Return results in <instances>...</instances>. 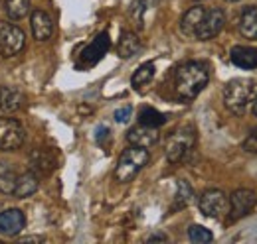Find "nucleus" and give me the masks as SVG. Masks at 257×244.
Here are the masks:
<instances>
[{"instance_id": "obj_6", "label": "nucleus", "mask_w": 257, "mask_h": 244, "mask_svg": "<svg viewBox=\"0 0 257 244\" xmlns=\"http://www.w3.org/2000/svg\"><path fill=\"white\" fill-rule=\"evenodd\" d=\"M198 207L208 218H222L224 214L229 213V197L222 189H208L200 195Z\"/></svg>"}, {"instance_id": "obj_18", "label": "nucleus", "mask_w": 257, "mask_h": 244, "mask_svg": "<svg viewBox=\"0 0 257 244\" xmlns=\"http://www.w3.org/2000/svg\"><path fill=\"white\" fill-rule=\"evenodd\" d=\"M239 32L247 40H257V6H247L239 18Z\"/></svg>"}, {"instance_id": "obj_27", "label": "nucleus", "mask_w": 257, "mask_h": 244, "mask_svg": "<svg viewBox=\"0 0 257 244\" xmlns=\"http://www.w3.org/2000/svg\"><path fill=\"white\" fill-rule=\"evenodd\" d=\"M153 4H155V0H135V2H133V6H131V14H133V18L139 22V26H141V22H143L147 10L153 8Z\"/></svg>"}, {"instance_id": "obj_20", "label": "nucleus", "mask_w": 257, "mask_h": 244, "mask_svg": "<svg viewBox=\"0 0 257 244\" xmlns=\"http://www.w3.org/2000/svg\"><path fill=\"white\" fill-rule=\"evenodd\" d=\"M30 166H32V172L50 174V172L54 170L56 162H54L52 154L48 152V150H40V148H36V150L32 152V156H30Z\"/></svg>"}, {"instance_id": "obj_10", "label": "nucleus", "mask_w": 257, "mask_h": 244, "mask_svg": "<svg viewBox=\"0 0 257 244\" xmlns=\"http://www.w3.org/2000/svg\"><path fill=\"white\" fill-rule=\"evenodd\" d=\"M255 207V193L251 189H237L229 197V213L231 218H241L251 213Z\"/></svg>"}, {"instance_id": "obj_23", "label": "nucleus", "mask_w": 257, "mask_h": 244, "mask_svg": "<svg viewBox=\"0 0 257 244\" xmlns=\"http://www.w3.org/2000/svg\"><path fill=\"white\" fill-rule=\"evenodd\" d=\"M192 201H194V191H192V187H190V183L180 180V182H178V187H176V197H174L172 209H174V211H176V209H184V207H188Z\"/></svg>"}, {"instance_id": "obj_28", "label": "nucleus", "mask_w": 257, "mask_h": 244, "mask_svg": "<svg viewBox=\"0 0 257 244\" xmlns=\"http://www.w3.org/2000/svg\"><path fill=\"white\" fill-rule=\"evenodd\" d=\"M243 150L249 154H257V128L255 130H251L249 136L245 138V142H243Z\"/></svg>"}, {"instance_id": "obj_22", "label": "nucleus", "mask_w": 257, "mask_h": 244, "mask_svg": "<svg viewBox=\"0 0 257 244\" xmlns=\"http://www.w3.org/2000/svg\"><path fill=\"white\" fill-rule=\"evenodd\" d=\"M153 77H155V63H143L135 73H133V79H131V83H133V87L135 89H143L145 85H149L151 81H153Z\"/></svg>"}, {"instance_id": "obj_9", "label": "nucleus", "mask_w": 257, "mask_h": 244, "mask_svg": "<svg viewBox=\"0 0 257 244\" xmlns=\"http://www.w3.org/2000/svg\"><path fill=\"white\" fill-rule=\"evenodd\" d=\"M109 48H111V38H109L107 32H101L95 40L81 52L77 67H93L97 61L109 52Z\"/></svg>"}, {"instance_id": "obj_34", "label": "nucleus", "mask_w": 257, "mask_h": 244, "mask_svg": "<svg viewBox=\"0 0 257 244\" xmlns=\"http://www.w3.org/2000/svg\"><path fill=\"white\" fill-rule=\"evenodd\" d=\"M225 2H239V0H225Z\"/></svg>"}, {"instance_id": "obj_29", "label": "nucleus", "mask_w": 257, "mask_h": 244, "mask_svg": "<svg viewBox=\"0 0 257 244\" xmlns=\"http://www.w3.org/2000/svg\"><path fill=\"white\" fill-rule=\"evenodd\" d=\"M131 114H133V106H123V108H119L115 112V120L123 124V122H127L131 118Z\"/></svg>"}, {"instance_id": "obj_15", "label": "nucleus", "mask_w": 257, "mask_h": 244, "mask_svg": "<svg viewBox=\"0 0 257 244\" xmlns=\"http://www.w3.org/2000/svg\"><path fill=\"white\" fill-rule=\"evenodd\" d=\"M231 63L239 69H255L257 67V50L247 46H235L229 52Z\"/></svg>"}, {"instance_id": "obj_26", "label": "nucleus", "mask_w": 257, "mask_h": 244, "mask_svg": "<svg viewBox=\"0 0 257 244\" xmlns=\"http://www.w3.org/2000/svg\"><path fill=\"white\" fill-rule=\"evenodd\" d=\"M188 238H190L194 244H206L214 240V234H212L208 228H204V226H200V224H194V226L188 228Z\"/></svg>"}, {"instance_id": "obj_11", "label": "nucleus", "mask_w": 257, "mask_h": 244, "mask_svg": "<svg viewBox=\"0 0 257 244\" xmlns=\"http://www.w3.org/2000/svg\"><path fill=\"white\" fill-rule=\"evenodd\" d=\"M26 226V214L20 209H6L0 213V234L18 236Z\"/></svg>"}, {"instance_id": "obj_12", "label": "nucleus", "mask_w": 257, "mask_h": 244, "mask_svg": "<svg viewBox=\"0 0 257 244\" xmlns=\"http://www.w3.org/2000/svg\"><path fill=\"white\" fill-rule=\"evenodd\" d=\"M159 130L153 128V126H145V124H139V126H133L127 132V140L131 146H139V148H153L157 142H159Z\"/></svg>"}, {"instance_id": "obj_30", "label": "nucleus", "mask_w": 257, "mask_h": 244, "mask_svg": "<svg viewBox=\"0 0 257 244\" xmlns=\"http://www.w3.org/2000/svg\"><path fill=\"white\" fill-rule=\"evenodd\" d=\"M109 134H111V132H109V128H105V126H99V128H97V142H99V144H103V138H107V136H109Z\"/></svg>"}, {"instance_id": "obj_2", "label": "nucleus", "mask_w": 257, "mask_h": 244, "mask_svg": "<svg viewBox=\"0 0 257 244\" xmlns=\"http://www.w3.org/2000/svg\"><path fill=\"white\" fill-rule=\"evenodd\" d=\"M257 98V83L251 79L239 77L231 79L224 87V104L225 108L237 116L245 114L247 108L253 104Z\"/></svg>"}, {"instance_id": "obj_8", "label": "nucleus", "mask_w": 257, "mask_h": 244, "mask_svg": "<svg viewBox=\"0 0 257 244\" xmlns=\"http://www.w3.org/2000/svg\"><path fill=\"white\" fill-rule=\"evenodd\" d=\"M225 14L220 8H206V14L202 18V22L198 24L194 38L200 42H208L212 38H216L220 32L224 30Z\"/></svg>"}, {"instance_id": "obj_17", "label": "nucleus", "mask_w": 257, "mask_h": 244, "mask_svg": "<svg viewBox=\"0 0 257 244\" xmlns=\"http://www.w3.org/2000/svg\"><path fill=\"white\" fill-rule=\"evenodd\" d=\"M204 14H206V8L200 6V4L188 8V12H184V16H182V20H180V30H182V34L188 36V38H194L196 28H198V24L202 22Z\"/></svg>"}, {"instance_id": "obj_5", "label": "nucleus", "mask_w": 257, "mask_h": 244, "mask_svg": "<svg viewBox=\"0 0 257 244\" xmlns=\"http://www.w3.org/2000/svg\"><path fill=\"white\" fill-rule=\"evenodd\" d=\"M26 46V34L18 26L0 20V56L2 58H14L18 56Z\"/></svg>"}, {"instance_id": "obj_31", "label": "nucleus", "mask_w": 257, "mask_h": 244, "mask_svg": "<svg viewBox=\"0 0 257 244\" xmlns=\"http://www.w3.org/2000/svg\"><path fill=\"white\" fill-rule=\"evenodd\" d=\"M22 240H24V242H30V240H36V242H40L42 238H40V236H24Z\"/></svg>"}, {"instance_id": "obj_19", "label": "nucleus", "mask_w": 257, "mask_h": 244, "mask_svg": "<svg viewBox=\"0 0 257 244\" xmlns=\"http://www.w3.org/2000/svg\"><path fill=\"white\" fill-rule=\"evenodd\" d=\"M141 50V40L135 32H123L121 40H119V46H117V54L119 58L123 60H131L137 52Z\"/></svg>"}, {"instance_id": "obj_24", "label": "nucleus", "mask_w": 257, "mask_h": 244, "mask_svg": "<svg viewBox=\"0 0 257 244\" xmlns=\"http://www.w3.org/2000/svg\"><path fill=\"white\" fill-rule=\"evenodd\" d=\"M16 180H18L16 172L8 164H0V193L12 195L16 187Z\"/></svg>"}, {"instance_id": "obj_16", "label": "nucleus", "mask_w": 257, "mask_h": 244, "mask_svg": "<svg viewBox=\"0 0 257 244\" xmlns=\"http://www.w3.org/2000/svg\"><path fill=\"white\" fill-rule=\"evenodd\" d=\"M38 187H40V180H38L36 172L30 170V172H24V174L18 176L12 195H16L18 199H26V197H30L38 191Z\"/></svg>"}, {"instance_id": "obj_14", "label": "nucleus", "mask_w": 257, "mask_h": 244, "mask_svg": "<svg viewBox=\"0 0 257 244\" xmlns=\"http://www.w3.org/2000/svg\"><path fill=\"white\" fill-rule=\"evenodd\" d=\"M24 100H26L24 92L20 91V89H16V87H4V89H0V110L6 112V114L20 110L22 104H24Z\"/></svg>"}, {"instance_id": "obj_1", "label": "nucleus", "mask_w": 257, "mask_h": 244, "mask_svg": "<svg viewBox=\"0 0 257 244\" xmlns=\"http://www.w3.org/2000/svg\"><path fill=\"white\" fill-rule=\"evenodd\" d=\"M208 81H210L208 67L200 61H186L174 73V89H176V94L184 100L196 98L204 91Z\"/></svg>"}, {"instance_id": "obj_4", "label": "nucleus", "mask_w": 257, "mask_h": 244, "mask_svg": "<svg viewBox=\"0 0 257 244\" xmlns=\"http://www.w3.org/2000/svg\"><path fill=\"white\" fill-rule=\"evenodd\" d=\"M196 146V130L194 126H182L176 132L170 134L168 142H166V160L170 164H178L182 160L188 158V154Z\"/></svg>"}, {"instance_id": "obj_33", "label": "nucleus", "mask_w": 257, "mask_h": 244, "mask_svg": "<svg viewBox=\"0 0 257 244\" xmlns=\"http://www.w3.org/2000/svg\"><path fill=\"white\" fill-rule=\"evenodd\" d=\"M251 106H253V112H255V116H257V98L253 100V104H251Z\"/></svg>"}, {"instance_id": "obj_13", "label": "nucleus", "mask_w": 257, "mask_h": 244, "mask_svg": "<svg viewBox=\"0 0 257 244\" xmlns=\"http://www.w3.org/2000/svg\"><path fill=\"white\" fill-rule=\"evenodd\" d=\"M30 26H32V34L38 42H48L54 34V20L50 18L48 12L44 10H34L30 16Z\"/></svg>"}, {"instance_id": "obj_21", "label": "nucleus", "mask_w": 257, "mask_h": 244, "mask_svg": "<svg viewBox=\"0 0 257 244\" xmlns=\"http://www.w3.org/2000/svg\"><path fill=\"white\" fill-rule=\"evenodd\" d=\"M30 0H6L4 2V12L10 20H22L30 14Z\"/></svg>"}, {"instance_id": "obj_25", "label": "nucleus", "mask_w": 257, "mask_h": 244, "mask_svg": "<svg viewBox=\"0 0 257 244\" xmlns=\"http://www.w3.org/2000/svg\"><path fill=\"white\" fill-rule=\"evenodd\" d=\"M139 122L145 124V126L159 128V126H162V124L166 122V116H164L162 112H159L157 108H153V106H145V108H141V112H139Z\"/></svg>"}, {"instance_id": "obj_32", "label": "nucleus", "mask_w": 257, "mask_h": 244, "mask_svg": "<svg viewBox=\"0 0 257 244\" xmlns=\"http://www.w3.org/2000/svg\"><path fill=\"white\" fill-rule=\"evenodd\" d=\"M149 240H151V242H153V240H166V236H164V234H155V236H151Z\"/></svg>"}, {"instance_id": "obj_3", "label": "nucleus", "mask_w": 257, "mask_h": 244, "mask_svg": "<svg viewBox=\"0 0 257 244\" xmlns=\"http://www.w3.org/2000/svg\"><path fill=\"white\" fill-rule=\"evenodd\" d=\"M151 156L147 148H139V146H131L125 152L119 156V162L115 166V180L119 183H128L133 182L141 170L149 164Z\"/></svg>"}, {"instance_id": "obj_7", "label": "nucleus", "mask_w": 257, "mask_h": 244, "mask_svg": "<svg viewBox=\"0 0 257 244\" xmlns=\"http://www.w3.org/2000/svg\"><path fill=\"white\" fill-rule=\"evenodd\" d=\"M26 140L24 126L16 118H0V150L14 152Z\"/></svg>"}]
</instances>
